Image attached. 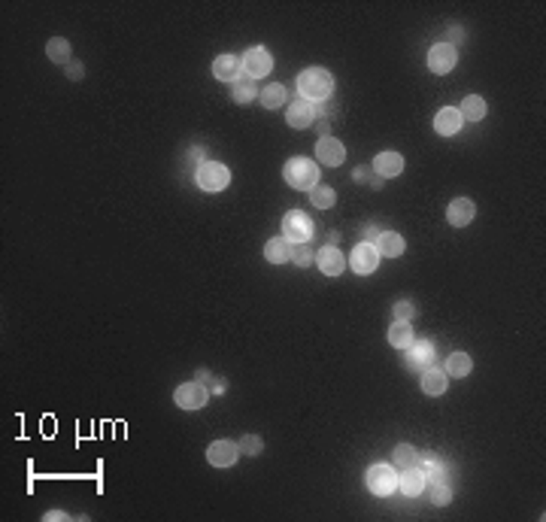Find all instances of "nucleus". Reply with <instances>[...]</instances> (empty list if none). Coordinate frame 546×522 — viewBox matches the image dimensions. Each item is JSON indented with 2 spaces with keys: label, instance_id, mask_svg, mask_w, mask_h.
<instances>
[{
  "label": "nucleus",
  "instance_id": "4468645a",
  "mask_svg": "<svg viewBox=\"0 0 546 522\" xmlns=\"http://www.w3.org/2000/svg\"><path fill=\"white\" fill-rule=\"evenodd\" d=\"M213 76L222 79V82H237L243 76V58H237V55H219L213 61Z\"/></svg>",
  "mask_w": 546,
  "mask_h": 522
},
{
  "label": "nucleus",
  "instance_id": "79ce46f5",
  "mask_svg": "<svg viewBox=\"0 0 546 522\" xmlns=\"http://www.w3.org/2000/svg\"><path fill=\"white\" fill-rule=\"evenodd\" d=\"M198 380H200V383H207V380H213V377H210V371H198Z\"/></svg>",
  "mask_w": 546,
  "mask_h": 522
},
{
  "label": "nucleus",
  "instance_id": "20e7f679",
  "mask_svg": "<svg viewBox=\"0 0 546 522\" xmlns=\"http://www.w3.org/2000/svg\"><path fill=\"white\" fill-rule=\"evenodd\" d=\"M195 183L203 191H225L228 183H231V170L219 161H203L195 174Z\"/></svg>",
  "mask_w": 546,
  "mask_h": 522
},
{
  "label": "nucleus",
  "instance_id": "58836bf2",
  "mask_svg": "<svg viewBox=\"0 0 546 522\" xmlns=\"http://www.w3.org/2000/svg\"><path fill=\"white\" fill-rule=\"evenodd\" d=\"M61 519H70L64 513V510H49V513H46V522H61Z\"/></svg>",
  "mask_w": 546,
  "mask_h": 522
},
{
  "label": "nucleus",
  "instance_id": "7ed1b4c3",
  "mask_svg": "<svg viewBox=\"0 0 546 522\" xmlns=\"http://www.w3.org/2000/svg\"><path fill=\"white\" fill-rule=\"evenodd\" d=\"M364 486L377 498H389L397 489V474L392 464H370L368 474H364Z\"/></svg>",
  "mask_w": 546,
  "mask_h": 522
},
{
  "label": "nucleus",
  "instance_id": "f3484780",
  "mask_svg": "<svg viewBox=\"0 0 546 522\" xmlns=\"http://www.w3.org/2000/svg\"><path fill=\"white\" fill-rule=\"evenodd\" d=\"M316 119V104H310V100H294V104L289 107L286 112V122L291 124V128H310Z\"/></svg>",
  "mask_w": 546,
  "mask_h": 522
},
{
  "label": "nucleus",
  "instance_id": "a878e982",
  "mask_svg": "<svg viewBox=\"0 0 546 522\" xmlns=\"http://www.w3.org/2000/svg\"><path fill=\"white\" fill-rule=\"evenodd\" d=\"M459 112H461V119H468V122H480L486 116V100L480 95H468L461 100Z\"/></svg>",
  "mask_w": 546,
  "mask_h": 522
},
{
  "label": "nucleus",
  "instance_id": "1a4fd4ad",
  "mask_svg": "<svg viewBox=\"0 0 546 522\" xmlns=\"http://www.w3.org/2000/svg\"><path fill=\"white\" fill-rule=\"evenodd\" d=\"M346 158V146L334 140V137H318L316 143V161L325 164V167H340Z\"/></svg>",
  "mask_w": 546,
  "mask_h": 522
},
{
  "label": "nucleus",
  "instance_id": "72a5a7b5",
  "mask_svg": "<svg viewBox=\"0 0 546 522\" xmlns=\"http://www.w3.org/2000/svg\"><path fill=\"white\" fill-rule=\"evenodd\" d=\"M237 447H240L243 456H261V449H264V440H261L258 435H243Z\"/></svg>",
  "mask_w": 546,
  "mask_h": 522
},
{
  "label": "nucleus",
  "instance_id": "c756f323",
  "mask_svg": "<svg viewBox=\"0 0 546 522\" xmlns=\"http://www.w3.org/2000/svg\"><path fill=\"white\" fill-rule=\"evenodd\" d=\"M425 495L434 507H446L452 501V489L446 483H425Z\"/></svg>",
  "mask_w": 546,
  "mask_h": 522
},
{
  "label": "nucleus",
  "instance_id": "7c9ffc66",
  "mask_svg": "<svg viewBox=\"0 0 546 522\" xmlns=\"http://www.w3.org/2000/svg\"><path fill=\"white\" fill-rule=\"evenodd\" d=\"M310 201H313V207H318V210H328V207H334V201H337V195H334V188L331 186H313L310 188Z\"/></svg>",
  "mask_w": 546,
  "mask_h": 522
},
{
  "label": "nucleus",
  "instance_id": "5701e85b",
  "mask_svg": "<svg viewBox=\"0 0 546 522\" xmlns=\"http://www.w3.org/2000/svg\"><path fill=\"white\" fill-rule=\"evenodd\" d=\"M264 255H267V261H273V265H286L291 258V243L286 237H273V240H267V246H264Z\"/></svg>",
  "mask_w": 546,
  "mask_h": 522
},
{
  "label": "nucleus",
  "instance_id": "f03ea898",
  "mask_svg": "<svg viewBox=\"0 0 546 522\" xmlns=\"http://www.w3.org/2000/svg\"><path fill=\"white\" fill-rule=\"evenodd\" d=\"M282 176H286L291 188H313L318 183V164L310 161V158H289Z\"/></svg>",
  "mask_w": 546,
  "mask_h": 522
},
{
  "label": "nucleus",
  "instance_id": "9d476101",
  "mask_svg": "<svg viewBox=\"0 0 546 522\" xmlns=\"http://www.w3.org/2000/svg\"><path fill=\"white\" fill-rule=\"evenodd\" d=\"M455 61H459V55H455V46H449L446 40L437 43V46H431V52H428V67H431V73H437V76L449 73L455 67Z\"/></svg>",
  "mask_w": 546,
  "mask_h": 522
},
{
  "label": "nucleus",
  "instance_id": "4be33fe9",
  "mask_svg": "<svg viewBox=\"0 0 546 522\" xmlns=\"http://www.w3.org/2000/svg\"><path fill=\"white\" fill-rule=\"evenodd\" d=\"M449 377H446V371H440V368H434V365H431V368H425V373H422V392L425 395H443V392H446V383Z\"/></svg>",
  "mask_w": 546,
  "mask_h": 522
},
{
  "label": "nucleus",
  "instance_id": "aec40b11",
  "mask_svg": "<svg viewBox=\"0 0 546 522\" xmlns=\"http://www.w3.org/2000/svg\"><path fill=\"white\" fill-rule=\"evenodd\" d=\"M373 246H377V252L385 255V258H397L404 252V237L397 234V231H380V237L373 240Z\"/></svg>",
  "mask_w": 546,
  "mask_h": 522
},
{
  "label": "nucleus",
  "instance_id": "bb28decb",
  "mask_svg": "<svg viewBox=\"0 0 546 522\" xmlns=\"http://www.w3.org/2000/svg\"><path fill=\"white\" fill-rule=\"evenodd\" d=\"M473 371V358L468 353H452L446 358V377H468Z\"/></svg>",
  "mask_w": 546,
  "mask_h": 522
},
{
  "label": "nucleus",
  "instance_id": "f257e3e1",
  "mask_svg": "<svg viewBox=\"0 0 546 522\" xmlns=\"http://www.w3.org/2000/svg\"><path fill=\"white\" fill-rule=\"evenodd\" d=\"M298 92L310 104H325V100H331V92H334V76L325 67H306L298 76Z\"/></svg>",
  "mask_w": 546,
  "mask_h": 522
},
{
  "label": "nucleus",
  "instance_id": "a19ab883",
  "mask_svg": "<svg viewBox=\"0 0 546 522\" xmlns=\"http://www.w3.org/2000/svg\"><path fill=\"white\" fill-rule=\"evenodd\" d=\"M377 237H380V231L373 228V225H370V228H364V240H368V243H370V240H377Z\"/></svg>",
  "mask_w": 546,
  "mask_h": 522
},
{
  "label": "nucleus",
  "instance_id": "393cba45",
  "mask_svg": "<svg viewBox=\"0 0 546 522\" xmlns=\"http://www.w3.org/2000/svg\"><path fill=\"white\" fill-rule=\"evenodd\" d=\"M231 95L237 104H249V100H255L258 97V88H255V79H249L246 73L237 79V82H231Z\"/></svg>",
  "mask_w": 546,
  "mask_h": 522
},
{
  "label": "nucleus",
  "instance_id": "ea45409f",
  "mask_svg": "<svg viewBox=\"0 0 546 522\" xmlns=\"http://www.w3.org/2000/svg\"><path fill=\"white\" fill-rule=\"evenodd\" d=\"M461 40H464V31H461V28H452V31H449V40H446V43L452 46V43H461Z\"/></svg>",
  "mask_w": 546,
  "mask_h": 522
},
{
  "label": "nucleus",
  "instance_id": "39448f33",
  "mask_svg": "<svg viewBox=\"0 0 546 522\" xmlns=\"http://www.w3.org/2000/svg\"><path fill=\"white\" fill-rule=\"evenodd\" d=\"M282 237L289 243H310L313 237V219L301 210H289L286 219H282Z\"/></svg>",
  "mask_w": 546,
  "mask_h": 522
},
{
  "label": "nucleus",
  "instance_id": "c9c22d12",
  "mask_svg": "<svg viewBox=\"0 0 546 522\" xmlns=\"http://www.w3.org/2000/svg\"><path fill=\"white\" fill-rule=\"evenodd\" d=\"M355 183H370V188H382V179H380V176H370L368 167H358V170H355Z\"/></svg>",
  "mask_w": 546,
  "mask_h": 522
},
{
  "label": "nucleus",
  "instance_id": "412c9836",
  "mask_svg": "<svg viewBox=\"0 0 546 522\" xmlns=\"http://www.w3.org/2000/svg\"><path fill=\"white\" fill-rule=\"evenodd\" d=\"M410 349V365H416V368H431L434 365V358H437V353H434V343H428V340H413V343L407 346Z\"/></svg>",
  "mask_w": 546,
  "mask_h": 522
},
{
  "label": "nucleus",
  "instance_id": "0eeeda50",
  "mask_svg": "<svg viewBox=\"0 0 546 522\" xmlns=\"http://www.w3.org/2000/svg\"><path fill=\"white\" fill-rule=\"evenodd\" d=\"M207 398H210V389L200 380L198 383H182L176 389V395H173L176 407H182V410H200V407L207 404Z\"/></svg>",
  "mask_w": 546,
  "mask_h": 522
},
{
  "label": "nucleus",
  "instance_id": "c85d7f7f",
  "mask_svg": "<svg viewBox=\"0 0 546 522\" xmlns=\"http://www.w3.org/2000/svg\"><path fill=\"white\" fill-rule=\"evenodd\" d=\"M46 55H49L55 64H67L70 61V43H67L64 37H52L49 43H46Z\"/></svg>",
  "mask_w": 546,
  "mask_h": 522
},
{
  "label": "nucleus",
  "instance_id": "ddd939ff",
  "mask_svg": "<svg viewBox=\"0 0 546 522\" xmlns=\"http://www.w3.org/2000/svg\"><path fill=\"white\" fill-rule=\"evenodd\" d=\"M207 459H210V464H215V468H231V464L240 459V447L231 444V440H215V444H210V449H207Z\"/></svg>",
  "mask_w": 546,
  "mask_h": 522
},
{
  "label": "nucleus",
  "instance_id": "b1692460",
  "mask_svg": "<svg viewBox=\"0 0 546 522\" xmlns=\"http://www.w3.org/2000/svg\"><path fill=\"white\" fill-rule=\"evenodd\" d=\"M416 340V334H413V325L410 322H392V328H389V343L395 346V349H407L410 343Z\"/></svg>",
  "mask_w": 546,
  "mask_h": 522
},
{
  "label": "nucleus",
  "instance_id": "f704fd0d",
  "mask_svg": "<svg viewBox=\"0 0 546 522\" xmlns=\"http://www.w3.org/2000/svg\"><path fill=\"white\" fill-rule=\"evenodd\" d=\"M416 313H419V310H416L410 301H397L395 307H392V319H395V322H410Z\"/></svg>",
  "mask_w": 546,
  "mask_h": 522
},
{
  "label": "nucleus",
  "instance_id": "6ab92c4d",
  "mask_svg": "<svg viewBox=\"0 0 546 522\" xmlns=\"http://www.w3.org/2000/svg\"><path fill=\"white\" fill-rule=\"evenodd\" d=\"M373 170H377L380 179H392L404 170V158L397 152H380L377 158H373Z\"/></svg>",
  "mask_w": 546,
  "mask_h": 522
},
{
  "label": "nucleus",
  "instance_id": "a211bd4d",
  "mask_svg": "<svg viewBox=\"0 0 546 522\" xmlns=\"http://www.w3.org/2000/svg\"><path fill=\"white\" fill-rule=\"evenodd\" d=\"M461 112L455 110V107H443L437 116H434V131L440 134V137H452V134H459L461 128Z\"/></svg>",
  "mask_w": 546,
  "mask_h": 522
},
{
  "label": "nucleus",
  "instance_id": "9b49d317",
  "mask_svg": "<svg viewBox=\"0 0 546 522\" xmlns=\"http://www.w3.org/2000/svg\"><path fill=\"white\" fill-rule=\"evenodd\" d=\"M416 468L425 474L428 483H443L446 480V464L437 452H416Z\"/></svg>",
  "mask_w": 546,
  "mask_h": 522
},
{
  "label": "nucleus",
  "instance_id": "f8f14e48",
  "mask_svg": "<svg viewBox=\"0 0 546 522\" xmlns=\"http://www.w3.org/2000/svg\"><path fill=\"white\" fill-rule=\"evenodd\" d=\"M316 265L322 267L325 277H340V274H343V267H346V258H343V252H340L337 246H322L316 252Z\"/></svg>",
  "mask_w": 546,
  "mask_h": 522
},
{
  "label": "nucleus",
  "instance_id": "2f4dec72",
  "mask_svg": "<svg viewBox=\"0 0 546 522\" xmlns=\"http://www.w3.org/2000/svg\"><path fill=\"white\" fill-rule=\"evenodd\" d=\"M392 462H395V468H413L416 464V447H410V444H397L395 452H392Z\"/></svg>",
  "mask_w": 546,
  "mask_h": 522
},
{
  "label": "nucleus",
  "instance_id": "dca6fc26",
  "mask_svg": "<svg viewBox=\"0 0 546 522\" xmlns=\"http://www.w3.org/2000/svg\"><path fill=\"white\" fill-rule=\"evenodd\" d=\"M425 483H428V480H425V474L419 471L416 464H413V468H404L401 476H397V489H401L407 498L422 495V492H425Z\"/></svg>",
  "mask_w": 546,
  "mask_h": 522
},
{
  "label": "nucleus",
  "instance_id": "6e6552de",
  "mask_svg": "<svg viewBox=\"0 0 546 522\" xmlns=\"http://www.w3.org/2000/svg\"><path fill=\"white\" fill-rule=\"evenodd\" d=\"M270 70H273V58H270L267 49L252 46V49L243 55V73H246L249 79H261V76H267Z\"/></svg>",
  "mask_w": 546,
  "mask_h": 522
},
{
  "label": "nucleus",
  "instance_id": "423d86ee",
  "mask_svg": "<svg viewBox=\"0 0 546 522\" xmlns=\"http://www.w3.org/2000/svg\"><path fill=\"white\" fill-rule=\"evenodd\" d=\"M380 252H377V246L373 243H368V240H361L355 249H352V255H349V267L355 270V274H361V277H368V274H373V270L380 267Z\"/></svg>",
  "mask_w": 546,
  "mask_h": 522
},
{
  "label": "nucleus",
  "instance_id": "473e14b6",
  "mask_svg": "<svg viewBox=\"0 0 546 522\" xmlns=\"http://www.w3.org/2000/svg\"><path fill=\"white\" fill-rule=\"evenodd\" d=\"M289 261H294L298 267H306V265H313V261H316V252L310 249V243H294Z\"/></svg>",
  "mask_w": 546,
  "mask_h": 522
},
{
  "label": "nucleus",
  "instance_id": "e433bc0d",
  "mask_svg": "<svg viewBox=\"0 0 546 522\" xmlns=\"http://www.w3.org/2000/svg\"><path fill=\"white\" fill-rule=\"evenodd\" d=\"M67 76H70V79H82V76H85V67L79 64V61H67Z\"/></svg>",
  "mask_w": 546,
  "mask_h": 522
},
{
  "label": "nucleus",
  "instance_id": "4c0bfd02",
  "mask_svg": "<svg viewBox=\"0 0 546 522\" xmlns=\"http://www.w3.org/2000/svg\"><path fill=\"white\" fill-rule=\"evenodd\" d=\"M210 383H213V385H210V392H213V395H222V392L228 389V383H225L222 377H215V380H210Z\"/></svg>",
  "mask_w": 546,
  "mask_h": 522
},
{
  "label": "nucleus",
  "instance_id": "2eb2a0df",
  "mask_svg": "<svg viewBox=\"0 0 546 522\" xmlns=\"http://www.w3.org/2000/svg\"><path fill=\"white\" fill-rule=\"evenodd\" d=\"M473 215H476V207H473L471 198H455L449 207H446V219H449V225H455V228H464V225H471Z\"/></svg>",
  "mask_w": 546,
  "mask_h": 522
},
{
  "label": "nucleus",
  "instance_id": "cd10ccee",
  "mask_svg": "<svg viewBox=\"0 0 546 522\" xmlns=\"http://www.w3.org/2000/svg\"><path fill=\"white\" fill-rule=\"evenodd\" d=\"M258 100H261V107H264V110H277V107H282V100H286V85L270 82L267 88H261V92H258Z\"/></svg>",
  "mask_w": 546,
  "mask_h": 522
}]
</instances>
